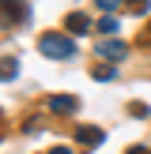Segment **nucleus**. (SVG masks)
<instances>
[{
  "label": "nucleus",
  "instance_id": "nucleus-3",
  "mask_svg": "<svg viewBox=\"0 0 151 154\" xmlns=\"http://www.w3.org/2000/svg\"><path fill=\"white\" fill-rule=\"evenodd\" d=\"M98 57L110 60V64H117V60H125V57H128V45H125V42H117V38H110V42L102 38V45H98Z\"/></svg>",
  "mask_w": 151,
  "mask_h": 154
},
{
  "label": "nucleus",
  "instance_id": "nucleus-4",
  "mask_svg": "<svg viewBox=\"0 0 151 154\" xmlns=\"http://www.w3.org/2000/svg\"><path fill=\"white\" fill-rule=\"evenodd\" d=\"M76 139H79L83 147H98V143H102L106 135H102V128H91V124H79V128H76Z\"/></svg>",
  "mask_w": 151,
  "mask_h": 154
},
{
  "label": "nucleus",
  "instance_id": "nucleus-2",
  "mask_svg": "<svg viewBox=\"0 0 151 154\" xmlns=\"http://www.w3.org/2000/svg\"><path fill=\"white\" fill-rule=\"evenodd\" d=\"M45 109H53V113H60V117H68V113L79 109V98H76V94H49V98H45Z\"/></svg>",
  "mask_w": 151,
  "mask_h": 154
},
{
  "label": "nucleus",
  "instance_id": "nucleus-14",
  "mask_svg": "<svg viewBox=\"0 0 151 154\" xmlns=\"http://www.w3.org/2000/svg\"><path fill=\"white\" fill-rule=\"evenodd\" d=\"M147 42H151V34H147Z\"/></svg>",
  "mask_w": 151,
  "mask_h": 154
},
{
  "label": "nucleus",
  "instance_id": "nucleus-11",
  "mask_svg": "<svg viewBox=\"0 0 151 154\" xmlns=\"http://www.w3.org/2000/svg\"><path fill=\"white\" fill-rule=\"evenodd\" d=\"M132 8H136V11H147V8H151V0H132Z\"/></svg>",
  "mask_w": 151,
  "mask_h": 154
},
{
  "label": "nucleus",
  "instance_id": "nucleus-12",
  "mask_svg": "<svg viewBox=\"0 0 151 154\" xmlns=\"http://www.w3.org/2000/svg\"><path fill=\"white\" fill-rule=\"evenodd\" d=\"M49 154H72V150H68V147H53Z\"/></svg>",
  "mask_w": 151,
  "mask_h": 154
},
{
  "label": "nucleus",
  "instance_id": "nucleus-5",
  "mask_svg": "<svg viewBox=\"0 0 151 154\" xmlns=\"http://www.w3.org/2000/svg\"><path fill=\"white\" fill-rule=\"evenodd\" d=\"M27 8L15 4V0H0V23H15V15H23Z\"/></svg>",
  "mask_w": 151,
  "mask_h": 154
},
{
  "label": "nucleus",
  "instance_id": "nucleus-7",
  "mask_svg": "<svg viewBox=\"0 0 151 154\" xmlns=\"http://www.w3.org/2000/svg\"><path fill=\"white\" fill-rule=\"evenodd\" d=\"M15 75H19V60H15V57H4V60H0V79H15Z\"/></svg>",
  "mask_w": 151,
  "mask_h": 154
},
{
  "label": "nucleus",
  "instance_id": "nucleus-13",
  "mask_svg": "<svg viewBox=\"0 0 151 154\" xmlns=\"http://www.w3.org/2000/svg\"><path fill=\"white\" fill-rule=\"evenodd\" d=\"M128 154H147V150H143V147H132V150H128Z\"/></svg>",
  "mask_w": 151,
  "mask_h": 154
},
{
  "label": "nucleus",
  "instance_id": "nucleus-9",
  "mask_svg": "<svg viewBox=\"0 0 151 154\" xmlns=\"http://www.w3.org/2000/svg\"><path fill=\"white\" fill-rule=\"evenodd\" d=\"M95 30H98V34H113V30H117V19H110V15H106V19L95 23Z\"/></svg>",
  "mask_w": 151,
  "mask_h": 154
},
{
  "label": "nucleus",
  "instance_id": "nucleus-6",
  "mask_svg": "<svg viewBox=\"0 0 151 154\" xmlns=\"http://www.w3.org/2000/svg\"><path fill=\"white\" fill-rule=\"evenodd\" d=\"M64 26H68V34H87V30H91V19L76 11V15H68V23H64Z\"/></svg>",
  "mask_w": 151,
  "mask_h": 154
},
{
  "label": "nucleus",
  "instance_id": "nucleus-1",
  "mask_svg": "<svg viewBox=\"0 0 151 154\" xmlns=\"http://www.w3.org/2000/svg\"><path fill=\"white\" fill-rule=\"evenodd\" d=\"M38 49H42V57H49V60H68L76 53V42L68 34H42L38 38Z\"/></svg>",
  "mask_w": 151,
  "mask_h": 154
},
{
  "label": "nucleus",
  "instance_id": "nucleus-8",
  "mask_svg": "<svg viewBox=\"0 0 151 154\" xmlns=\"http://www.w3.org/2000/svg\"><path fill=\"white\" fill-rule=\"evenodd\" d=\"M95 79H98V83H113V79H117V72H113L110 64H102V68H95Z\"/></svg>",
  "mask_w": 151,
  "mask_h": 154
},
{
  "label": "nucleus",
  "instance_id": "nucleus-10",
  "mask_svg": "<svg viewBox=\"0 0 151 154\" xmlns=\"http://www.w3.org/2000/svg\"><path fill=\"white\" fill-rule=\"evenodd\" d=\"M95 4H98V8H102V11H110V8H117V4H121V0H95Z\"/></svg>",
  "mask_w": 151,
  "mask_h": 154
}]
</instances>
